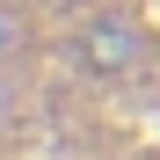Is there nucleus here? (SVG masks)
Wrapping results in <instances>:
<instances>
[{
  "label": "nucleus",
  "mask_w": 160,
  "mask_h": 160,
  "mask_svg": "<svg viewBox=\"0 0 160 160\" xmlns=\"http://www.w3.org/2000/svg\"><path fill=\"white\" fill-rule=\"evenodd\" d=\"M80 58H88L95 73H131L138 66V29H131V15H102V22H88V37H80Z\"/></svg>",
  "instance_id": "obj_1"
},
{
  "label": "nucleus",
  "mask_w": 160,
  "mask_h": 160,
  "mask_svg": "<svg viewBox=\"0 0 160 160\" xmlns=\"http://www.w3.org/2000/svg\"><path fill=\"white\" fill-rule=\"evenodd\" d=\"M15 37H22V22H15V8H0V51H15Z\"/></svg>",
  "instance_id": "obj_2"
},
{
  "label": "nucleus",
  "mask_w": 160,
  "mask_h": 160,
  "mask_svg": "<svg viewBox=\"0 0 160 160\" xmlns=\"http://www.w3.org/2000/svg\"><path fill=\"white\" fill-rule=\"evenodd\" d=\"M8 102H15V95H8V88H0V117H8Z\"/></svg>",
  "instance_id": "obj_3"
}]
</instances>
